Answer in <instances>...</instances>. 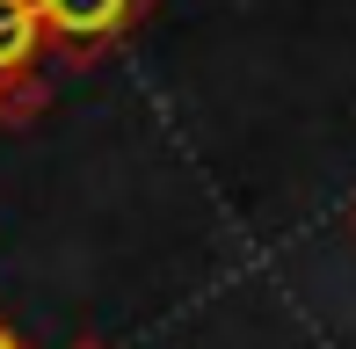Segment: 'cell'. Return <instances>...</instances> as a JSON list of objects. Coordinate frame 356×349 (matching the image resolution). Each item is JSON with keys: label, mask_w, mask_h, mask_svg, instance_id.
Listing matches in <instances>:
<instances>
[{"label": "cell", "mask_w": 356, "mask_h": 349, "mask_svg": "<svg viewBox=\"0 0 356 349\" xmlns=\"http://www.w3.org/2000/svg\"><path fill=\"white\" fill-rule=\"evenodd\" d=\"M44 44L66 66H102L117 44L138 37V22L153 15V0H37Z\"/></svg>", "instance_id": "6da1fadb"}, {"label": "cell", "mask_w": 356, "mask_h": 349, "mask_svg": "<svg viewBox=\"0 0 356 349\" xmlns=\"http://www.w3.org/2000/svg\"><path fill=\"white\" fill-rule=\"evenodd\" d=\"M44 15L37 0H0V124H37L51 88H44Z\"/></svg>", "instance_id": "7a4b0ae2"}, {"label": "cell", "mask_w": 356, "mask_h": 349, "mask_svg": "<svg viewBox=\"0 0 356 349\" xmlns=\"http://www.w3.org/2000/svg\"><path fill=\"white\" fill-rule=\"evenodd\" d=\"M0 349H29V335H22L15 320H8V313H0Z\"/></svg>", "instance_id": "3957f363"}, {"label": "cell", "mask_w": 356, "mask_h": 349, "mask_svg": "<svg viewBox=\"0 0 356 349\" xmlns=\"http://www.w3.org/2000/svg\"><path fill=\"white\" fill-rule=\"evenodd\" d=\"M73 349H109V342H102V335H80V342H73Z\"/></svg>", "instance_id": "277c9868"}, {"label": "cell", "mask_w": 356, "mask_h": 349, "mask_svg": "<svg viewBox=\"0 0 356 349\" xmlns=\"http://www.w3.org/2000/svg\"><path fill=\"white\" fill-rule=\"evenodd\" d=\"M342 226H349V233H356V197H349V211H342Z\"/></svg>", "instance_id": "5b68a950"}]
</instances>
